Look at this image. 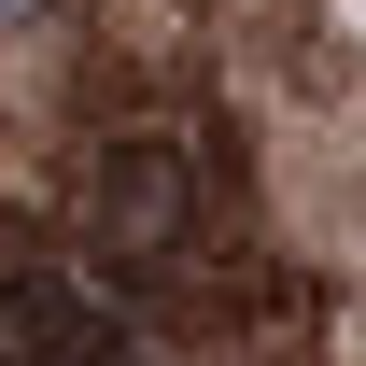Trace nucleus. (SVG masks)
<instances>
[{
  "instance_id": "f257e3e1",
  "label": "nucleus",
  "mask_w": 366,
  "mask_h": 366,
  "mask_svg": "<svg viewBox=\"0 0 366 366\" xmlns=\"http://www.w3.org/2000/svg\"><path fill=\"white\" fill-rule=\"evenodd\" d=\"M0 366H141L127 310L71 268H0Z\"/></svg>"
},
{
  "instance_id": "f03ea898",
  "label": "nucleus",
  "mask_w": 366,
  "mask_h": 366,
  "mask_svg": "<svg viewBox=\"0 0 366 366\" xmlns=\"http://www.w3.org/2000/svg\"><path fill=\"white\" fill-rule=\"evenodd\" d=\"M29 14H43V0H0V29H29Z\"/></svg>"
}]
</instances>
